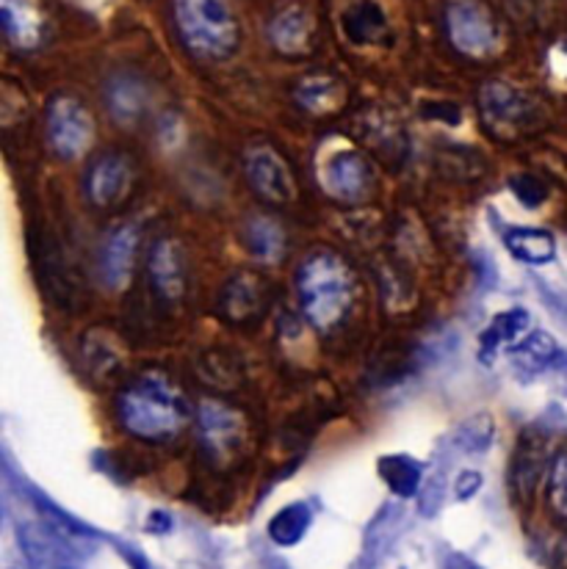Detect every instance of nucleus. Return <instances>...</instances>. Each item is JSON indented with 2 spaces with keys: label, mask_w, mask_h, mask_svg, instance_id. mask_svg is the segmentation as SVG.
Instances as JSON below:
<instances>
[{
  "label": "nucleus",
  "mask_w": 567,
  "mask_h": 569,
  "mask_svg": "<svg viewBox=\"0 0 567 569\" xmlns=\"http://www.w3.org/2000/svg\"><path fill=\"white\" fill-rule=\"evenodd\" d=\"M479 111L485 128L501 141L520 139L537 122L535 100L504 81H490L479 89Z\"/></svg>",
  "instance_id": "20e7f679"
},
{
  "label": "nucleus",
  "mask_w": 567,
  "mask_h": 569,
  "mask_svg": "<svg viewBox=\"0 0 567 569\" xmlns=\"http://www.w3.org/2000/svg\"><path fill=\"white\" fill-rule=\"evenodd\" d=\"M133 191V167L125 156L109 152L89 163L87 199L94 208H113Z\"/></svg>",
  "instance_id": "9d476101"
},
{
  "label": "nucleus",
  "mask_w": 567,
  "mask_h": 569,
  "mask_svg": "<svg viewBox=\"0 0 567 569\" xmlns=\"http://www.w3.org/2000/svg\"><path fill=\"white\" fill-rule=\"evenodd\" d=\"M136 252H139V227L136 224H119L106 236L103 249H100V274L109 288L119 290L130 282Z\"/></svg>",
  "instance_id": "ddd939ff"
},
{
  "label": "nucleus",
  "mask_w": 567,
  "mask_h": 569,
  "mask_svg": "<svg viewBox=\"0 0 567 569\" xmlns=\"http://www.w3.org/2000/svg\"><path fill=\"white\" fill-rule=\"evenodd\" d=\"M241 238L247 243L249 254H255L258 260H266V263H275L286 252V232H282L280 221L269 219V216H249L243 221Z\"/></svg>",
  "instance_id": "6ab92c4d"
},
{
  "label": "nucleus",
  "mask_w": 567,
  "mask_h": 569,
  "mask_svg": "<svg viewBox=\"0 0 567 569\" xmlns=\"http://www.w3.org/2000/svg\"><path fill=\"white\" fill-rule=\"evenodd\" d=\"M509 189L515 191V197H518L526 208H537V204L548 197L546 186L537 178H531V174H515V178L509 180Z\"/></svg>",
  "instance_id": "c756f323"
},
{
  "label": "nucleus",
  "mask_w": 567,
  "mask_h": 569,
  "mask_svg": "<svg viewBox=\"0 0 567 569\" xmlns=\"http://www.w3.org/2000/svg\"><path fill=\"white\" fill-rule=\"evenodd\" d=\"M26 548H28V559L37 569H78L72 565V556L59 539L48 537V533H28L26 537Z\"/></svg>",
  "instance_id": "393cba45"
},
{
  "label": "nucleus",
  "mask_w": 567,
  "mask_h": 569,
  "mask_svg": "<svg viewBox=\"0 0 567 569\" xmlns=\"http://www.w3.org/2000/svg\"><path fill=\"white\" fill-rule=\"evenodd\" d=\"M44 133H48L50 150L64 161H76L92 147L94 119L89 108L72 94H56L48 102L44 117Z\"/></svg>",
  "instance_id": "39448f33"
},
{
  "label": "nucleus",
  "mask_w": 567,
  "mask_h": 569,
  "mask_svg": "<svg viewBox=\"0 0 567 569\" xmlns=\"http://www.w3.org/2000/svg\"><path fill=\"white\" fill-rule=\"evenodd\" d=\"M531 335V318L526 310H507L485 329L481 343L487 349H518Z\"/></svg>",
  "instance_id": "5701e85b"
},
{
  "label": "nucleus",
  "mask_w": 567,
  "mask_h": 569,
  "mask_svg": "<svg viewBox=\"0 0 567 569\" xmlns=\"http://www.w3.org/2000/svg\"><path fill=\"white\" fill-rule=\"evenodd\" d=\"M479 487H481V476L479 473H470V470H465V473L459 476V481H457V498L459 500L470 498V495H474Z\"/></svg>",
  "instance_id": "7c9ffc66"
},
{
  "label": "nucleus",
  "mask_w": 567,
  "mask_h": 569,
  "mask_svg": "<svg viewBox=\"0 0 567 569\" xmlns=\"http://www.w3.org/2000/svg\"><path fill=\"white\" fill-rule=\"evenodd\" d=\"M446 33L451 44L465 56H490L498 48V22L493 20L490 11L479 3H454L446 11Z\"/></svg>",
  "instance_id": "6e6552de"
},
{
  "label": "nucleus",
  "mask_w": 567,
  "mask_h": 569,
  "mask_svg": "<svg viewBox=\"0 0 567 569\" xmlns=\"http://www.w3.org/2000/svg\"><path fill=\"white\" fill-rule=\"evenodd\" d=\"M557 569H567V539L557 550Z\"/></svg>",
  "instance_id": "2f4dec72"
},
{
  "label": "nucleus",
  "mask_w": 567,
  "mask_h": 569,
  "mask_svg": "<svg viewBox=\"0 0 567 569\" xmlns=\"http://www.w3.org/2000/svg\"><path fill=\"white\" fill-rule=\"evenodd\" d=\"M294 100H297V106L302 111L316 113V117H327V113H336L344 108L346 89L330 76H310L302 78L294 87Z\"/></svg>",
  "instance_id": "a211bd4d"
},
{
  "label": "nucleus",
  "mask_w": 567,
  "mask_h": 569,
  "mask_svg": "<svg viewBox=\"0 0 567 569\" xmlns=\"http://www.w3.org/2000/svg\"><path fill=\"white\" fill-rule=\"evenodd\" d=\"M490 437H493V420L487 415H476L470 418L468 423L459 429V440L465 442L468 451H481V448L490 446Z\"/></svg>",
  "instance_id": "c85d7f7f"
},
{
  "label": "nucleus",
  "mask_w": 567,
  "mask_h": 569,
  "mask_svg": "<svg viewBox=\"0 0 567 569\" xmlns=\"http://www.w3.org/2000/svg\"><path fill=\"white\" fill-rule=\"evenodd\" d=\"M0 20H3L6 39L14 48L33 50L42 44L44 22L33 0H0Z\"/></svg>",
  "instance_id": "f3484780"
},
{
  "label": "nucleus",
  "mask_w": 567,
  "mask_h": 569,
  "mask_svg": "<svg viewBox=\"0 0 567 569\" xmlns=\"http://www.w3.org/2000/svg\"><path fill=\"white\" fill-rule=\"evenodd\" d=\"M269 305L263 277L255 271H238L222 288V316L230 323H252Z\"/></svg>",
  "instance_id": "f8f14e48"
},
{
  "label": "nucleus",
  "mask_w": 567,
  "mask_h": 569,
  "mask_svg": "<svg viewBox=\"0 0 567 569\" xmlns=\"http://www.w3.org/2000/svg\"><path fill=\"white\" fill-rule=\"evenodd\" d=\"M504 243L515 258L529 266H546L557 254V241H554L551 232L537 230V227H513L504 236Z\"/></svg>",
  "instance_id": "4be33fe9"
},
{
  "label": "nucleus",
  "mask_w": 567,
  "mask_h": 569,
  "mask_svg": "<svg viewBox=\"0 0 567 569\" xmlns=\"http://www.w3.org/2000/svg\"><path fill=\"white\" fill-rule=\"evenodd\" d=\"M147 269H150V282L152 290L161 296L163 301L175 305V301L183 299L186 293V258L183 247H180L175 238H158L150 249V260H147Z\"/></svg>",
  "instance_id": "9b49d317"
},
{
  "label": "nucleus",
  "mask_w": 567,
  "mask_h": 569,
  "mask_svg": "<svg viewBox=\"0 0 567 569\" xmlns=\"http://www.w3.org/2000/svg\"><path fill=\"white\" fill-rule=\"evenodd\" d=\"M81 351L89 373L98 379L113 377L125 362V351L122 346H119L117 335L106 332V329H92V332H87Z\"/></svg>",
  "instance_id": "aec40b11"
},
{
  "label": "nucleus",
  "mask_w": 567,
  "mask_h": 569,
  "mask_svg": "<svg viewBox=\"0 0 567 569\" xmlns=\"http://www.w3.org/2000/svg\"><path fill=\"white\" fill-rule=\"evenodd\" d=\"M243 174L263 202L288 204L297 199V183L286 158L271 144H252L243 152Z\"/></svg>",
  "instance_id": "0eeeda50"
},
{
  "label": "nucleus",
  "mask_w": 567,
  "mask_h": 569,
  "mask_svg": "<svg viewBox=\"0 0 567 569\" xmlns=\"http://www.w3.org/2000/svg\"><path fill=\"white\" fill-rule=\"evenodd\" d=\"M302 316L321 332L340 327L355 305V277L346 260L336 252L308 254L297 274Z\"/></svg>",
  "instance_id": "f03ea898"
},
{
  "label": "nucleus",
  "mask_w": 567,
  "mask_h": 569,
  "mask_svg": "<svg viewBox=\"0 0 567 569\" xmlns=\"http://www.w3.org/2000/svg\"><path fill=\"white\" fill-rule=\"evenodd\" d=\"M178 37L200 59H230L241 42V28L227 0H172Z\"/></svg>",
  "instance_id": "7ed1b4c3"
},
{
  "label": "nucleus",
  "mask_w": 567,
  "mask_h": 569,
  "mask_svg": "<svg viewBox=\"0 0 567 569\" xmlns=\"http://www.w3.org/2000/svg\"><path fill=\"white\" fill-rule=\"evenodd\" d=\"M197 435L202 451L217 468L241 457L247 446V418L225 401H202L197 412Z\"/></svg>",
  "instance_id": "423d86ee"
},
{
  "label": "nucleus",
  "mask_w": 567,
  "mask_h": 569,
  "mask_svg": "<svg viewBox=\"0 0 567 569\" xmlns=\"http://www.w3.org/2000/svg\"><path fill=\"white\" fill-rule=\"evenodd\" d=\"M310 528V509L305 503H291L286 509L277 511L269 522V537L271 542L282 545V548H291L299 539L305 537V531Z\"/></svg>",
  "instance_id": "b1692460"
},
{
  "label": "nucleus",
  "mask_w": 567,
  "mask_h": 569,
  "mask_svg": "<svg viewBox=\"0 0 567 569\" xmlns=\"http://www.w3.org/2000/svg\"><path fill=\"white\" fill-rule=\"evenodd\" d=\"M344 33L349 37L351 44L360 48H374V44H385L390 39V22L388 14L377 0H357L340 17Z\"/></svg>",
  "instance_id": "dca6fc26"
},
{
  "label": "nucleus",
  "mask_w": 567,
  "mask_h": 569,
  "mask_svg": "<svg viewBox=\"0 0 567 569\" xmlns=\"http://www.w3.org/2000/svg\"><path fill=\"white\" fill-rule=\"evenodd\" d=\"M379 473H382L385 483L396 495H401V498H412L418 492V487H421V470L407 457H385L379 462Z\"/></svg>",
  "instance_id": "a878e982"
},
{
  "label": "nucleus",
  "mask_w": 567,
  "mask_h": 569,
  "mask_svg": "<svg viewBox=\"0 0 567 569\" xmlns=\"http://www.w3.org/2000/svg\"><path fill=\"white\" fill-rule=\"evenodd\" d=\"M543 470H546V446H543L540 435L526 431L518 442L513 465H509V487L518 503H531L540 483Z\"/></svg>",
  "instance_id": "4468645a"
},
{
  "label": "nucleus",
  "mask_w": 567,
  "mask_h": 569,
  "mask_svg": "<svg viewBox=\"0 0 567 569\" xmlns=\"http://www.w3.org/2000/svg\"><path fill=\"white\" fill-rule=\"evenodd\" d=\"M321 183L330 197L340 199V202H366L374 193V169L360 152H336L330 161L321 167Z\"/></svg>",
  "instance_id": "1a4fd4ad"
},
{
  "label": "nucleus",
  "mask_w": 567,
  "mask_h": 569,
  "mask_svg": "<svg viewBox=\"0 0 567 569\" xmlns=\"http://www.w3.org/2000/svg\"><path fill=\"white\" fill-rule=\"evenodd\" d=\"M548 500H551V509L567 520V451H559L551 462V476H548Z\"/></svg>",
  "instance_id": "cd10ccee"
},
{
  "label": "nucleus",
  "mask_w": 567,
  "mask_h": 569,
  "mask_svg": "<svg viewBox=\"0 0 567 569\" xmlns=\"http://www.w3.org/2000/svg\"><path fill=\"white\" fill-rule=\"evenodd\" d=\"M117 418L139 440H172L189 426L191 409L183 390L163 373H141L117 398Z\"/></svg>",
  "instance_id": "f257e3e1"
},
{
  "label": "nucleus",
  "mask_w": 567,
  "mask_h": 569,
  "mask_svg": "<svg viewBox=\"0 0 567 569\" xmlns=\"http://www.w3.org/2000/svg\"><path fill=\"white\" fill-rule=\"evenodd\" d=\"M269 42L282 56H305L314 39V17L302 6H282L269 20Z\"/></svg>",
  "instance_id": "2eb2a0df"
},
{
  "label": "nucleus",
  "mask_w": 567,
  "mask_h": 569,
  "mask_svg": "<svg viewBox=\"0 0 567 569\" xmlns=\"http://www.w3.org/2000/svg\"><path fill=\"white\" fill-rule=\"evenodd\" d=\"M515 357H518V366L526 368V371L537 373L543 368L551 366V360L557 357V343L551 340V335L546 332H531L524 343L515 349Z\"/></svg>",
  "instance_id": "bb28decb"
},
{
  "label": "nucleus",
  "mask_w": 567,
  "mask_h": 569,
  "mask_svg": "<svg viewBox=\"0 0 567 569\" xmlns=\"http://www.w3.org/2000/svg\"><path fill=\"white\" fill-rule=\"evenodd\" d=\"M106 108L119 124H130L145 113L147 106V89L145 83L136 81V78L117 76L106 87Z\"/></svg>",
  "instance_id": "412c9836"
}]
</instances>
